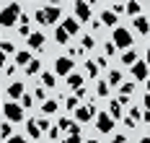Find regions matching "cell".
Returning <instances> with one entry per match:
<instances>
[{
  "label": "cell",
  "mask_w": 150,
  "mask_h": 143,
  "mask_svg": "<svg viewBox=\"0 0 150 143\" xmlns=\"http://www.w3.org/2000/svg\"><path fill=\"white\" fill-rule=\"evenodd\" d=\"M109 114H111L114 120H119V117H122V104L117 102V99H111V102H109Z\"/></svg>",
  "instance_id": "e0dca14e"
},
{
  "label": "cell",
  "mask_w": 150,
  "mask_h": 143,
  "mask_svg": "<svg viewBox=\"0 0 150 143\" xmlns=\"http://www.w3.org/2000/svg\"><path fill=\"white\" fill-rule=\"evenodd\" d=\"M31 104H34V96H31V94H23V99H21V107H23V109H29Z\"/></svg>",
  "instance_id": "e575fe53"
},
{
  "label": "cell",
  "mask_w": 150,
  "mask_h": 143,
  "mask_svg": "<svg viewBox=\"0 0 150 143\" xmlns=\"http://www.w3.org/2000/svg\"><path fill=\"white\" fill-rule=\"evenodd\" d=\"M148 63H145V60H137L135 65H132V76H135V81H148L150 76H148Z\"/></svg>",
  "instance_id": "ba28073f"
},
{
  "label": "cell",
  "mask_w": 150,
  "mask_h": 143,
  "mask_svg": "<svg viewBox=\"0 0 150 143\" xmlns=\"http://www.w3.org/2000/svg\"><path fill=\"white\" fill-rule=\"evenodd\" d=\"M0 65H5V52L0 49Z\"/></svg>",
  "instance_id": "f6af8a7d"
},
{
  "label": "cell",
  "mask_w": 150,
  "mask_h": 143,
  "mask_svg": "<svg viewBox=\"0 0 150 143\" xmlns=\"http://www.w3.org/2000/svg\"><path fill=\"white\" fill-rule=\"evenodd\" d=\"M145 86H148V94H150V78H148V81H145Z\"/></svg>",
  "instance_id": "681fc988"
},
{
  "label": "cell",
  "mask_w": 150,
  "mask_h": 143,
  "mask_svg": "<svg viewBox=\"0 0 150 143\" xmlns=\"http://www.w3.org/2000/svg\"><path fill=\"white\" fill-rule=\"evenodd\" d=\"M67 86L75 89V91L83 89V76H80V73H70V76H67Z\"/></svg>",
  "instance_id": "9a60e30c"
},
{
  "label": "cell",
  "mask_w": 150,
  "mask_h": 143,
  "mask_svg": "<svg viewBox=\"0 0 150 143\" xmlns=\"http://www.w3.org/2000/svg\"><path fill=\"white\" fill-rule=\"evenodd\" d=\"M73 70H75L73 57H57V60H54V73H57V76H65V78H67Z\"/></svg>",
  "instance_id": "5b68a950"
},
{
  "label": "cell",
  "mask_w": 150,
  "mask_h": 143,
  "mask_svg": "<svg viewBox=\"0 0 150 143\" xmlns=\"http://www.w3.org/2000/svg\"><path fill=\"white\" fill-rule=\"evenodd\" d=\"M16 63L26 68V65L31 63V52H29V49H18V52H16Z\"/></svg>",
  "instance_id": "2e32d148"
},
{
  "label": "cell",
  "mask_w": 150,
  "mask_h": 143,
  "mask_svg": "<svg viewBox=\"0 0 150 143\" xmlns=\"http://www.w3.org/2000/svg\"><path fill=\"white\" fill-rule=\"evenodd\" d=\"M62 29L67 31V36H75V34L80 31V21L78 18H65L62 21Z\"/></svg>",
  "instance_id": "7c38bea8"
},
{
  "label": "cell",
  "mask_w": 150,
  "mask_h": 143,
  "mask_svg": "<svg viewBox=\"0 0 150 143\" xmlns=\"http://www.w3.org/2000/svg\"><path fill=\"white\" fill-rule=\"evenodd\" d=\"M140 143H150V138H140Z\"/></svg>",
  "instance_id": "c3c4849f"
},
{
  "label": "cell",
  "mask_w": 150,
  "mask_h": 143,
  "mask_svg": "<svg viewBox=\"0 0 150 143\" xmlns=\"http://www.w3.org/2000/svg\"><path fill=\"white\" fill-rule=\"evenodd\" d=\"M0 138H5V141H11V138H13V127L8 125V122H3V125H0Z\"/></svg>",
  "instance_id": "484cf974"
},
{
  "label": "cell",
  "mask_w": 150,
  "mask_h": 143,
  "mask_svg": "<svg viewBox=\"0 0 150 143\" xmlns=\"http://www.w3.org/2000/svg\"><path fill=\"white\" fill-rule=\"evenodd\" d=\"M5 143H29V141H26V138H23V135H13V138H11V141H5Z\"/></svg>",
  "instance_id": "60d3db41"
},
{
  "label": "cell",
  "mask_w": 150,
  "mask_h": 143,
  "mask_svg": "<svg viewBox=\"0 0 150 143\" xmlns=\"http://www.w3.org/2000/svg\"><path fill=\"white\" fill-rule=\"evenodd\" d=\"M114 49H117V47H114V42H106V44H104V52H106V57H111V55H114Z\"/></svg>",
  "instance_id": "74e56055"
},
{
  "label": "cell",
  "mask_w": 150,
  "mask_h": 143,
  "mask_svg": "<svg viewBox=\"0 0 150 143\" xmlns=\"http://www.w3.org/2000/svg\"><path fill=\"white\" fill-rule=\"evenodd\" d=\"M86 143H98V141H96V138H91V141H86Z\"/></svg>",
  "instance_id": "f907efd6"
},
{
  "label": "cell",
  "mask_w": 150,
  "mask_h": 143,
  "mask_svg": "<svg viewBox=\"0 0 150 143\" xmlns=\"http://www.w3.org/2000/svg\"><path fill=\"white\" fill-rule=\"evenodd\" d=\"M109 86H122V73L119 70H109Z\"/></svg>",
  "instance_id": "cb8c5ba5"
},
{
  "label": "cell",
  "mask_w": 150,
  "mask_h": 143,
  "mask_svg": "<svg viewBox=\"0 0 150 143\" xmlns=\"http://www.w3.org/2000/svg\"><path fill=\"white\" fill-rule=\"evenodd\" d=\"M42 112H44V114H54V112H57V102H54V99H47L44 104H42Z\"/></svg>",
  "instance_id": "ffe728a7"
},
{
  "label": "cell",
  "mask_w": 150,
  "mask_h": 143,
  "mask_svg": "<svg viewBox=\"0 0 150 143\" xmlns=\"http://www.w3.org/2000/svg\"><path fill=\"white\" fill-rule=\"evenodd\" d=\"M47 135H49V138H52V141H57V138H60V127H52V130H49V133H47Z\"/></svg>",
  "instance_id": "ab89813d"
},
{
  "label": "cell",
  "mask_w": 150,
  "mask_h": 143,
  "mask_svg": "<svg viewBox=\"0 0 150 143\" xmlns=\"http://www.w3.org/2000/svg\"><path fill=\"white\" fill-rule=\"evenodd\" d=\"M135 29H137V34H142V36H148V34H150V24H148V18L137 16V18H135Z\"/></svg>",
  "instance_id": "5bb4252c"
},
{
  "label": "cell",
  "mask_w": 150,
  "mask_h": 143,
  "mask_svg": "<svg viewBox=\"0 0 150 143\" xmlns=\"http://www.w3.org/2000/svg\"><path fill=\"white\" fill-rule=\"evenodd\" d=\"M101 24L109 26V29H117V13H114L111 8H106L104 13H101Z\"/></svg>",
  "instance_id": "4fadbf2b"
},
{
  "label": "cell",
  "mask_w": 150,
  "mask_h": 143,
  "mask_svg": "<svg viewBox=\"0 0 150 143\" xmlns=\"http://www.w3.org/2000/svg\"><path fill=\"white\" fill-rule=\"evenodd\" d=\"M93 44H96V42H93V34H86V36H83V49H91Z\"/></svg>",
  "instance_id": "d590c367"
},
{
  "label": "cell",
  "mask_w": 150,
  "mask_h": 143,
  "mask_svg": "<svg viewBox=\"0 0 150 143\" xmlns=\"http://www.w3.org/2000/svg\"><path fill=\"white\" fill-rule=\"evenodd\" d=\"M73 11H75V18H78V21H88V18H93L91 3H83V0H78V3H73Z\"/></svg>",
  "instance_id": "52a82bcc"
},
{
  "label": "cell",
  "mask_w": 150,
  "mask_h": 143,
  "mask_svg": "<svg viewBox=\"0 0 150 143\" xmlns=\"http://www.w3.org/2000/svg\"><path fill=\"white\" fill-rule=\"evenodd\" d=\"M132 91H135V83H122V86H119V94L122 96H129Z\"/></svg>",
  "instance_id": "f546056e"
},
{
  "label": "cell",
  "mask_w": 150,
  "mask_h": 143,
  "mask_svg": "<svg viewBox=\"0 0 150 143\" xmlns=\"http://www.w3.org/2000/svg\"><path fill=\"white\" fill-rule=\"evenodd\" d=\"M21 16H23V11H21L18 3L3 5V11H0V26H13V24L21 21Z\"/></svg>",
  "instance_id": "6da1fadb"
},
{
  "label": "cell",
  "mask_w": 150,
  "mask_h": 143,
  "mask_svg": "<svg viewBox=\"0 0 150 143\" xmlns=\"http://www.w3.org/2000/svg\"><path fill=\"white\" fill-rule=\"evenodd\" d=\"M96 127H98V133H111L114 117H111L109 112H98V114H96Z\"/></svg>",
  "instance_id": "8992f818"
},
{
  "label": "cell",
  "mask_w": 150,
  "mask_h": 143,
  "mask_svg": "<svg viewBox=\"0 0 150 143\" xmlns=\"http://www.w3.org/2000/svg\"><path fill=\"white\" fill-rule=\"evenodd\" d=\"M83 55V47H78V49H70V57H80Z\"/></svg>",
  "instance_id": "7bdbcfd3"
},
{
  "label": "cell",
  "mask_w": 150,
  "mask_h": 143,
  "mask_svg": "<svg viewBox=\"0 0 150 143\" xmlns=\"http://www.w3.org/2000/svg\"><path fill=\"white\" fill-rule=\"evenodd\" d=\"M142 120H145V122H150V112H142Z\"/></svg>",
  "instance_id": "bcb514c9"
},
{
  "label": "cell",
  "mask_w": 150,
  "mask_h": 143,
  "mask_svg": "<svg viewBox=\"0 0 150 143\" xmlns=\"http://www.w3.org/2000/svg\"><path fill=\"white\" fill-rule=\"evenodd\" d=\"M114 143H127V135H124V133H117V135H114Z\"/></svg>",
  "instance_id": "b9f144b4"
},
{
  "label": "cell",
  "mask_w": 150,
  "mask_h": 143,
  "mask_svg": "<svg viewBox=\"0 0 150 143\" xmlns=\"http://www.w3.org/2000/svg\"><path fill=\"white\" fill-rule=\"evenodd\" d=\"M5 91H8V96H11V99H23V94H26V86H23V83H18V81H13V83H11Z\"/></svg>",
  "instance_id": "30bf717a"
},
{
  "label": "cell",
  "mask_w": 150,
  "mask_h": 143,
  "mask_svg": "<svg viewBox=\"0 0 150 143\" xmlns=\"http://www.w3.org/2000/svg\"><path fill=\"white\" fill-rule=\"evenodd\" d=\"M65 107H67V112H78L80 109V99L78 96H67L65 99Z\"/></svg>",
  "instance_id": "d6986e66"
},
{
  "label": "cell",
  "mask_w": 150,
  "mask_h": 143,
  "mask_svg": "<svg viewBox=\"0 0 150 143\" xmlns=\"http://www.w3.org/2000/svg\"><path fill=\"white\" fill-rule=\"evenodd\" d=\"M67 39H70V36H67V31L60 26V29L54 31V42H57V44H67Z\"/></svg>",
  "instance_id": "d4e9b609"
},
{
  "label": "cell",
  "mask_w": 150,
  "mask_h": 143,
  "mask_svg": "<svg viewBox=\"0 0 150 143\" xmlns=\"http://www.w3.org/2000/svg\"><path fill=\"white\" fill-rule=\"evenodd\" d=\"M86 73H88L91 78L98 76V65H96V60H86Z\"/></svg>",
  "instance_id": "603a6c76"
},
{
  "label": "cell",
  "mask_w": 150,
  "mask_h": 143,
  "mask_svg": "<svg viewBox=\"0 0 150 143\" xmlns=\"http://www.w3.org/2000/svg\"><path fill=\"white\" fill-rule=\"evenodd\" d=\"M36 125H39V130H44V133H49V130H52V127H49V120H47V117H39V120H36Z\"/></svg>",
  "instance_id": "836d02e7"
},
{
  "label": "cell",
  "mask_w": 150,
  "mask_h": 143,
  "mask_svg": "<svg viewBox=\"0 0 150 143\" xmlns=\"http://www.w3.org/2000/svg\"><path fill=\"white\" fill-rule=\"evenodd\" d=\"M140 11H142V5H140V3H135V0H132V3H127V13H129V16H140Z\"/></svg>",
  "instance_id": "4316f807"
},
{
  "label": "cell",
  "mask_w": 150,
  "mask_h": 143,
  "mask_svg": "<svg viewBox=\"0 0 150 143\" xmlns=\"http://www.w3.org/2000/svg\"><path fill=\"white\" fill-rule=\"evenodd\" d=\"M39 70H42V63H39V60H31V63L26 65V76H36Z\"/></svg>",
  "instance_id": "7402d4cb"
},
{
  "label": "cell",
  "mask_w": 150,
  "mask_h": 143,
  "mask_svg": "<svg viewBox=\"0 0 150 143\" xmlns=\"http://www.w3.org/2000/svg\"><path fill=\"white\" fill-rule=\"evenodd\" d=\"M60 16H62L60 5H42V8L36 11V21H39L42 26H49V24L60 21Z\"/></svg>",
  "instance_id": "7a4b0ae2"
},
{
  "label": "cell",
  "mask_w": 150,
  "mask_h": 143,
  "mask_svg": "<svg viewBox=\"0 0 150 143\" xmlns=\"http://www.w3.org/2000/svg\"><path fill=\"white\" fill-rule=\"evenodd\" d=\"M145 63H148V68H150V49H148V55H145Z\"/></svg>",
  "instance_id": "7dc6e473"
},
{
  "label": "cell",
  "mask_w": 150,
  "mask_h": 143,
  "mask_svg": "<svg viewBox=\"0 0 150 143\" xmlns=\"http://www.w3.org/2000/svg\"><path fill=\"white\" fill-rule=\"evenodd\" d=\"M3 114H5L11 122H21V120H23V107L16 104V102H8V104H3Z\"/></svg>",
  "instance_id": "3957f363"
},
{
  "label": "cell",
  "mask_w": 150,
  "mask_h": 143,
  "mask_svg": "<svg viewBox=\"0 0 150 143\" xmlns=\"http://www.w3.org/2000/svg\"><path fill=\"white\" fill-rule=\"evenodd\" d=\"M96 104H88V107H80V109L75 112V120L78 122H88V120H93V114H96Z\"/></svg>",
  "instance_id": "9c48e42d"
},
{
  "label": "cell",
  "mask_w": 150,
  "mask_h": 143,
  "mask_svg": "<svg viewBox=\"0 0 150 143\" xmlns=\"http://www.w3.org/2000/svg\"><path fill=\"white\" fill-rule=\"evenodd\" d=\"M26 133H29L31 138H39V135H42V130H39V125H36L34 120H29V122H26Z\"/></svg>",
  "instance_id": "44dd1931"
},
{
  "label": "cell",
  "mask_w": 150,
  "mask_h": 143,
  "mask_svg": "<svg viewBox=\"0 0 150 143\" xmlns=\"http://www.w3.org/2000/svg\"><path fill=\"white\" fill-rule=\"evenodd\" d=\"M122 63H124V65H129V68H132V65L137 63V52H135V49H127V52L122 55Z\"/></svg>",
  "instance_id": "ac0fdd59"
},
{
  "label": "cell",
  "mask_w": 150,
  "mask_h": 143,
  "mask_svg": "<svg viewBox=\"0 0 150 143\" xmlns=\"http://www.w3.org/2000/svg\"><path fill=\"white\" fill-rule=\"evenodd\" d=\"M42 83H44V86H49V89H54V83H57L54 73H42Z\"/></svg>",
  "instance_id": "83f0119b"
},
{
  "label": "cell",
  "mask_w": 150,
  "mask_h": 143,
  "mask_svg": "<svg viewBox=\"0 0 150 143\" xmlns=\"http://www.w3.org/2000/svg\"><path fill=\"white\" fill-rule=\"evenodd\" d=\"M114 47H119V49L132 47V34L127 31V29H122V26H117L114 29Z\"/></svg>",
  "instance_id": "277c9868"
},
{
  "label": "cell",
  "mask_w": 150,
  "mask_h": 143,
  "mask_svg": "<svg viewBox=\"0 0 150 143\" xmlns=\"http://www.w3.org/2000/svg\"><path fill=\"white\" fill-rule=\"evenodd\" d=\"M111 11H114V13L119 16L122 11H127V5H122V3H114V5H111Z\"/></svg>",
  "instance_id": "f35d334b"
},
{
  "label": "cell",
  "mask_w": 150,
  "mask_h": 143,
  "mask_svg": "<svg viewBox=\"0 0 150 143\" xmlns=\"http://www.w3.org/2000/svg\"><path fill=\"white\" fill-rule=\"evenodd\" d=\"M96 94H98V96H109V83L98 81V86H96Z\"/></svg>",
  "instance_id": "4dcf8cb0"
},
{
  "label": "cell",
  "mask_w": 150,
  "mask_h": 143,
  "mask_svg": "<svg viewBox=\"0 0 150 143\" xmlns=\"http://www.w3.org/2000/svg\"><path fill=\"white\" fill-rule=\"evenodd\" d=\"M0 109H3V104H0Z\"/></svg>",
  "instance_id": "816d5d0a"
},
{
  "label": "cell",
  "mask_w": 150,
  "mask_h": 143,
  "mask_svg": "<svg viewBox=\"0 0 150 143\" xmlns=\"http://www.w3.org/2000/svg\"><path fill=\"white\" fill-rule=\"evenodd\" d=\"M0 11H3V5H0Z\"/></svg>",
  "instance_id": "f5cc1de1"
},
{
  "label": "cell",
  "mask_w": 150,
  "mask_h": 143,
  "mask_svg": "<svg viewBox=\"0 0 150 143\" xmlns=\"http://www.w3.org/2000/svg\"><path fill=\"white\" fill-rule=\"evenodd\" d=\"M0 49H3L5 55H11V52H16V44L13 42H0Z\"/></svg>",
  "instance_id": "1f68e13d"
},
{
  "label": "cell",
  "mask_w": 150,
  "mask_h": 143,
  "mask_svg": "<svg viewBox=\"0 0 150 143\" xmlns=\"http://www.w3.org/2000/svg\"><path fill=\"white\" fill-rule=\"evenodd\" d=\"M62 143H80V133H70V135H67Z\"/></svg>",
  "instance_id": "8d00e7d4"
},
{
  "label": "cell",
  "mask_w": 150,
  "mask_h": 143,
  "mask_svg": "<svg viewBox=\"0 0 150 143\" xmlns=\"http://www.w3.org/2000/svg\"><path fill=\"white\" fill-rule=\"evenodd\" d=\"M34 99H42V102H47V89H44V86L34 89Z\"/></svg>",
  "instance_id": "d6a6232c"
},
{
  "label": "cell",
  "mask_w": 150,
  "mask_h": 143,
  "mask_svg": "<svg viewBox=\"0 0 150 143\" xmlns=\"http://www.w3.org/2000/svg\"><path fill=\"white\" fill-rule=\"evenodd\" d=\"M145 109L150 112V94H145Z\"/></svg>",
  "instance_id": "ee69618b"
},
{
  "label": "cell",
  "mask_w": 150,
  "mask_h": 143,
  "mask_svg": "<svg viewBox=\"0 0 150 143\" xmlns=\"http://www.w3.org/2000/svg\"><path fill=\"white\" fill-rule=\"evenodd\" d=\"M73 127H75V122L70 120V117H62V120H60V130H67V133H70Z\"/></svg>",
  "instance_id": "f1b7e54d"
},
{
  "label": "cell",
  "mask_w": 150,
  "mask_h": 143,
  "mask_svg": "<svg viewBox=\"0 0 150 143\" xmlns=\"http://www.w3.org/2000/svg\"><path fill=\"white\" fill-rule=\"evenodd\" d=\"M44 42H47V39H44V34H42V31H34L29 39H26L29 49H42V47H44Z\"/></svg>",
  "instance_id": "8fae6325"
}]
</instances>
